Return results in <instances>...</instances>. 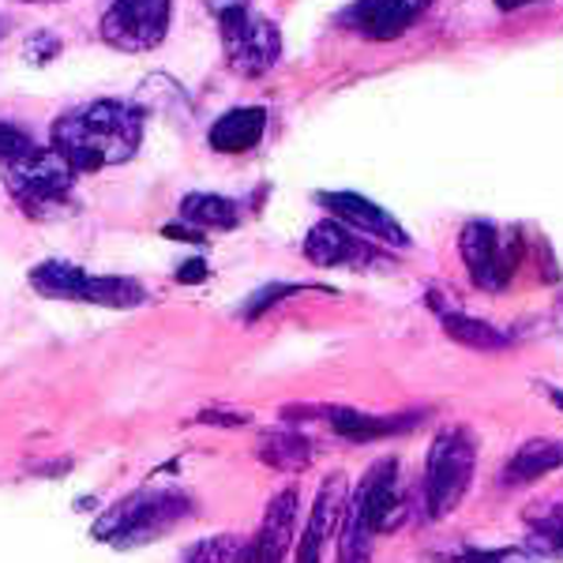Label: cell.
Instances as JSON below:
<instances>
[{
	"label": "cell",
	"instance_id": "23",
	"mask_svg": "<svg viewBox=\"0 0 563 563\" xmlns=\"http://www.w3.org/2000/svg\"><path fill=\"white\" fill-rule=\"evenodd\" d=\"M289 294H297V286H286V282H271V286H263L260 294H252L249 305H244V320H256V316L271 312V308Z\"/></svg>",
	"mask_w": 563,
	"mask_h": 563
},
{
	"label": "cell",
	"instance_id": "18",
	"mask_svg": "<svg viewBox=\"0 0 563 563\" xmlns=\"http://www.w3.org/2000/svg\"><path fill=\"white\" fill-rule=\"evenodd\" d=\"M260 459L271 470H305L312 462V443L297 429H271L260 435Z\"/></svg>",
	"mask_w": 563,
	"mask_h": 563
},
{
	"label": "cell",
	"instance_id": "33",
	"mask_svg": "<svg viewBox=\"0 0 563 563\" xmlns=\"http://www.w3.org/2000/svg\"><path fill=\"white\" fill-rule=\"evenodd\" d=\"M0 31H4V20H0Z\"/></svg>",
	"mask_w": 563,
	"mask_h": 563
},
{
	"label": "cell",
	"instance_id": "21",
	"mask_svg": "<svg viewBox=\"0 0 563 563\" xmlns=\"http://www.w3.org/2000/svg\"><path fill=\"white\" fill-rule=\"evenodd\" d=\"M372 541H376L372 526L346 504L339 526V563H372Z\"/></svg>",
	"mask_w": 563,
	"mask_h": 563
},
{
	"label": "cell",
	"instance_id": "27",
	"mask_svg": "<svg viewBox=\"0 0 563 563\" xmlns=\"http://www.w3.org/2000/svg\"><path fill=\"white\" fill-rule=\"evenodd\" d=\"M31 143H26V135L20 129H12V124H0V158H12V154L26 151Z\"/></svg>",
	"mask_w": 563,
	"mask_h": 563
},
{
	"label": "cell",
	"instance_id": "8",
	"mask_svg": "<svg viewBox=\"0 0 563 563\" xmlns=\"http://www.w3.org/2000/svg\"><path fill=\"white\" fill-rule=\"evenodd\" d=\"M174 0H109L102 12V38L121 53H147L169 34Z\"/></svg>",
	"mask_w": 563,
	"mask_h": 563
},
{
	"label": "cell",
	"instance_id": "25",
	"mask_svg": "<svg viewBox=\"0 0 563 563\" xmlns=\"http://www.w3.org/2000/svg\"><path fill=\"white\" fill-rule=\"evenodd\" d=\"M459 563H538L533 556H522L519 549H493V552H466Z\"/></svg>",
	"mask_w": 563,
	"mask_h": 563
},
{
	"label": "cell",
	"instance_id": "10",
	"mask_svg": "<svg viewBox=\"0 0 563 563\" xmlns=\"http://www.w3.org/2000/svg\"><path fill=\"white\" fill-rule=\"evenodd\" d=\"M398 499H402V493H398V459H379L350 493V507L372 526V533H384L395 526Z\"/></svg>",
	"mask_w": 563,
	"mask_h": 563
},
{
	"label": "cell",
	"instance_id": "28",
	"mask_svg": "<svg viewBox=\"0 0 563 563\" xmlns=\"http://www.w3.org/2000/svg\"><path fill=\"white\" fill-rule=\"evenodd\" d=\"M177 278L180 282H203L207 278V263L203 260H188L185 267L177 271Z\"/></svg>",
	"mask_w": 563,
	"mask_h": 563
},
{
	"label": "cell",
	"instance_id": "7",
	"mask_svg": "<svg viewBox=\"0 0 563 563\" xmlns=\"http://www.w3.org/2000/svg\"><path fill=\"white\" fill-rule=\"evenodd\" d=\"M459 252L470 278H474V286L488 289V294H499L515 278L522 244L511 230H499L496 222H481L477 218V222H466V230H462Z\"/></svg>",
	"mask_w": 563,
	"mask_h": 563
},
{
	"label": "cell",
	"instance_id": "32",
	"mask_svg": "<svg viewBox=\"0 0 563 563\" xmlns=\"http://www.w3.org/2000/svg\"><path fill=\"white\" fill-rule=\"evenodd\" d=\"M421 4H424V8H429V4H432V0H421Z\"/></svg>",
	"mask_w": 563,
	"mask_h": 563
},
{
	"label": "cell",
	"instance_id": "15",
	"mask_svg": "<svg viewBox=\"0 0 563 563\" xmlns=\"http://www.w3.org/2000/svg\"><path fill=\"white\" fill-rule=\"evenodd\" d=\"M263 132H267V109L263 106H241L222 113L207 132V143L218 154H249L252 147H260Z\"/></svg>",
	"mask_w": 563,
	"mask_h": 563
},
{
	"label": "cell",
	"instance_id": "1",
	"mask_svg": "<svg viewBox=\"0 0 563 563\" xmlns=\"http://www.w3.org/2000/svg\"><path fill=\"white\" fill-rule=\"evenodd\" d=\"M143 143L140 102L98 98L76 106L53 124V151L65 154L76 174H98L106 166H124Z\"/></svg>",
	"mask_w": 563,
	"mask_h": 563
},
{
	"label": "cell",
	"instance_id": "20",
	"mask_svg": "<svg viewBox=\"0 0 563 563\" xmlns=\"http://www.w3.org/2000/svg\"><path fill=\"white\" fill-rule=\"evenodd\" d=\"M252 541H244L241 533H214V538L196 541L185 552V563H249Z\"/></svg>",
	"mask_w": 563,
	"mask_h": 563
},
{
	"label": "cell",
	"instance_id": "19",
	"mask_svg": "<svg viewBox=\"0 0 563 563\" xmlns=\"http://www.w3.org/2000/svg\"><path fill=\"white\" fill-rule=\"evenodd\" d=\"M435 305V316H440L443 331L451 334V342H459V346H470V350H504L507 339L496 331V327L474 320V316H466L462 308H443L440 301L432 297Z\"/></svg>",
	"mask_w": 563,
	"mask_h": 563
},
{
	"label": "cell",
	"instance_id": "2",
	"mask_svg": "<svg viewBox=\"0 0 563 563\" xmlns=\"http://www.w3.org/2000/svg\"><path fill=\"white\" fill-rule=\"evenodd\" d=\"M196 511L192 496L180 488H135L124 499H117L106 515H98L95 538L106 541L109 549H140L158 538H166L169 530H177L188 515Z\"/></svg>",
	"mask_w": 563,
	"mask_h": 563
},
{
	"label": "cell",
	"instance_id": "26",
	"mask_svg": "<svg viewBox=\"0 0 563 563\" xmlns=\"http://www.w3.org/2000/svg\"><path fill=\"white\" fill-rule=\"evenodd\" d=\"M323 544H327L323 533H316L312 526H305V533H301V549H297V563H320V556H323Z\"/></svg>",
	"mask_w": 563,
	"mask_h": 563
},
{
	"label": "cell",
	"instance_id": "30",
	"mask_svg": "<svg viewBox=\"0 0 563 563\" xmlns=\"http://www.w3.org/2000/svg\"><path fill=\"white\" fill-rule=\"evenodd\" d=\"M544 395L552 398V406H556V410L563 413V390L560 387H544Z\"/></svg>",
	"mask_w": 563,
	"mask_h": 563
},
{
	"label": "cell",
	"instance_id": "13",
	"mask_svg": "<svg viewBox=\"0 0 563 563\" xmlns=\"http://www.w3.org/2000/svg\"><path fill=\"white\" fill-rule=\"evenodd\" d=\"M297 533V488H282L263 511L260 533L252 538L249 563H286Z\"/></svg>",
	"mask_w": 563,
	"mask_h": 563
},
{
	"label": "cell",
	"instance_id": "6",
	"mask_svg": "<svg viewBox=\"0 0 563 563\" xmlns=\"http://www.w3.org/2000/svg\"><path fill=\"white\" fill-rule=\"evenodd\" d=\"M222 49L230 68L244 79H260L278 65L282 57V34L267 15L252 12V8H238V12L222 15Z\"/></svg>",
	"mask_w": 563,
	"mask_h": 563
},
{
	"label": "cell",
	"instance_id": "16",
	"mask_svg": "<svg viewBox=\"0 0 563 563\" xmlns=\"http://www.w3.org/2000/svg\"><path fill=\"white\" fill-rule=\"evenodd\" d=\"M563 466V443L560 440H526L511 459H507L499 485H533Z\"/></svg>",
	"mask_w": 563,
	"mask_h": 563
},
{
	"label": "cell",
	"instance_id": "31",
	"mask_svg": "<svg viewBox=\"0 0 563 563\" xmlns=\"http://www.w3.org/2000/svg\"><path fill=\"white\" fill-rule=\"evenodd\" d=\"M20 4H49V0H20Z\"/></svg>",
	"mask_w": 563,
	"mask_h": 563
},
{
	"label": "cell",
	"instance_id": "22",
	"mask_svg": "<svg viewBox=\"0 0 563 563\" xmlns=\"http://www.w3.org/2000/svg\"><path fill=\"white\" fill-rule=\"evenodd\" d=\"M538 544L541 549H549V552H563V504H549L544 511L538 515Z\"/></svg>",
	"mask_w": 563,
	"mask_h": 563
},
{
	"label": "cell",
	"instance_id": "11",
	"mask_svg": "<svg viewBox=\"0 0 563 563\" xmlns=\"http://www.w3.org/2000/svg\"><path fill=\"white\" fill-rule=\"evenodd\" d=\"M305 260L316 263V267H368V263H376V249L342 222L323 218L308 230Z\"/></svg>",
	"mask_w": 563,
	"mask_h": 563
},
{
	"label": "cell",
	"instance_id": "3",
	"mask_svg": "<svg viewBox=\"0 0 563 563\" xmlns=\"http://www.w3.org/2000/svg\"><path fill=\"white\" fill-rule=\"evenodd\" d=\"M76 169L53 147H26L4 162V185L31 218H53L71 203Z\"/></svg>",
	"mask_w": 563,
	"mask_h": 563
},
{
	"label": "cell",
	"instance_id": "4",
	"mask_svg": "<svg viewBox=\"0 0 563 563\" xmlns=\"http://www.w3.org/2000/svg\"><path fill=\"white\" fill-rule=\"evenodd\" d=\"M477 466V440L470 435V429H443L435 432L429 462H424V515L429 519H443L466 499L470 481H474Z\"/></svg>",
	"mask_w": 563,
	"mask_h": 563
},
{
	"label": "cell",
	"instance_id": "24",
	"mask_svg": "<svg viewBox=\"0 0 563 563\" xmlns=\"http://www.w3.org/2000/svg\"><path fill=\"white\" fill-rule=\"evenodd\" d=\"M57 53H60V42L53 38L49 31H38L31 42H26V57H31L34 65H49V60L57 57Z\"/></svg>",
	"mask_w": 563,
	"mask_h": 563
},
{
	"label": "cell",
	"instance_id": "14",
	"mask_svg": "<svg viewBox=\"0 0 563 563\" xmlns=\"http://www.w3.org/2000/svg\"><path fill=\"white\" fill-rule=\"evenodd\" d=\"M316 417H323L342 440L353 443H372V440H387V435H402L410 432L413 424H421L424 413H361L350 410V406H331V410H316Z\"/></svg>",
	"mask_w": 563,
	"mask_h": 563
},
{
	"label": "cell",
	"instance_id": "29",
	"mask_svg": "<svg viewBox=\"0 0 563 563\" xmlns=\"http://www.w3.org/2000/svg\"><path fill=\"white\" fill-rule=\"evenodd\" d=\"M207 8L222 20V15H230V12H238V8H249V0H207Z\"/></svg>",
	"mask_w": 563,
	"mask_h": 563
},
{
	"label": "cell",
	"instance_id": "17",
	"mask_svg": "<svg viewBox=\"0 0 563 563\" xmlns=\"http://www.w3.org/2000/svg\"><path fill=\"white\" fill-rule=\"evenodd\" d=\"M180 222L192 225L196 233L203 230H233L241 225V207L225 196L214 192H192L180 199Z\"/></svg>",
	"mask_w": 563,
	"mask_h": 563
},
{
	"label": "cell",
	"instance_id": "12",
	"mask_svg": "<svg viewBox=\"0 0 563 563\" xmlns=\"http://www.w3.org/2000/svg\"><path fill=\"white\" fill-rule=\"evenodd\" d=\"M421 12H424L421 0H357L342 15V23L368 42H390V38H402Z\"/></svg>",
	"mask_w": 563,
	"mask_h": 563
},
{
	"label": "cell",
	"instance_id": "9",
	"mask_svg": "<svg viewBox=\"0 0 563 563\" xmlns=\"http://www.w3.org/2000/svg\"><path fill=\"white\" fill-rule=\"evenodd\" d=\"M323 211H331L334 222H342L346 230L361 233V238H372V241H384V244H395V249H406L410 244V233L398 225V218L384 211L379 203H372L368 196L361 192H320Z\"/></svg>",
	"mask_w": 563,
	"mask_h": 563
},
{
	"label": "cell",
	"instance_id": "5",
	"mask_svg": "<svg viewBox=\"0 0 563 563\" xmlns=\"http://www.w3.org/2000/svg\"><path fill=\"white\" fill-rule=\"evenodd\" d=\"M31 286L42 297H53V301H84L98 308H135L147 301V289L135 278L90 275V271L76 267V263H60V260L38 263L31 271Z\"/></svg>",
	"mask_w": 563,
	"mask_h": 563
}]
</instances>
